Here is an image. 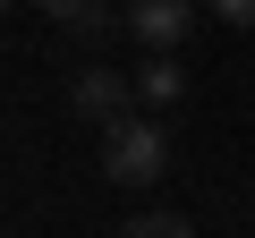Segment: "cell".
<instances>
[{"mask_svg": "<svg viewBox=\"0 0 255 238\" xmlns=\"http://www.w3.org/2000/svg\"><path fill=\"white\" fill-rule=\"evenodd\" d=\"M34 9H43L51 34H68V43H102L111 17H119V0H34Z\"/></svg>", "mask_w": 255, "mask_h": 238, "instance_id": "4", "label": "cell"}, {"mask_svg": "<svg viewBox=\"0 0 255 238\" xmlns=\"http://www.w3.org/2000/svg\"><path fill=\"white\" fill-rule=\"evenodd\" d=\"M102 170L119 187H153L170 170V128H162V111H128L102 128Z\"/></svg>", "mask_w": 255, "mask_h": 238, "instance_id": "1", "label": "cell"}, {"mask_svg": "<svg viewBox=\"0 0 255 238\" xmlns=\"http://www.w3.org/2000/svg\"><path fill=\"white\" fill-rule=\"evenodd\" d=\"M111 238H196V221L187 213H128Z\"/></svg>", "mask_w": 255, "mask_h": 238, "instance_id": "6", "label": "cell"}, {"mask_svg": "<svg viewBox=\"0 0 255 238\" xmlns=\"http://www.w3.org/2000/svg\"><path fill=\"white\" fill-rule=\"evenodd\" d=\"M187 26H196V0H128V9H119V34L136 43L145 60L179 51V43H187Z\"/></svg>", "mask_w": 255, "mask_h": 238, "instance_id": "2", "label": "cell"}, {"mask_svg": "<svg viewBox=\"0 0 255 238\" xmlns=\"http://www.w3.org/2000/svg\"><path fill=\"white\" fill-rule=\"evenodd\" d=\"M136 102H145V111H179V102H187V68H179V51H162V60L136 68Z\"/></svg>", "mask_w": 255, "mask_h": 238, "instance_id": "5", "label": "cell"}, {"mask_svg": "<svg viewBox=\"0 0 255 238\" xmlns=\"http://www.w3.org/2000/svg\"><path fill=\"white\" fill-rule=\"evenodd\" d=\"M204 9H213L221 26H255V0H204Z\"/></svg>", "mask_w": 255, "mask_h": 238, "instance_id": "7", "label": "cell"}, {"mask_svg": "<svg viewBox=\"0 0 255 238\" xmlns=\"http://www.w3.org/2000/svg\"><path fill=\"white\" fill-rule=\"evenodd\" d=\"M128 102H136V77H119V68H77L68 77V119H85V128L128 119Z\"/></svg>", "mask_w": 255, "mask_h": 238, "instance_id": "3", "label": "cell"}]
</instances>
